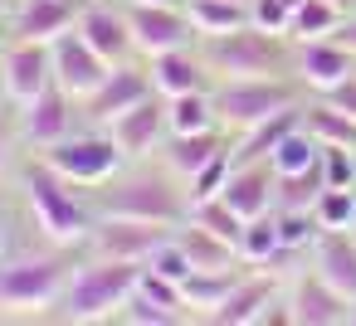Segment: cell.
<instances>
[{
    "instance_id": "obj_27",
    "label": "cell",
    "mask_w": 356,
    "mask_h": 326,
    "mask_svg": "<svg viewBox=\"0 0 356 326\" xmlns=\"http://www.w3.org/2000/svg\"><path fill=\"white\" fill-rule=\"evenodd\" d=\"M186 15L200 40H215L249 25V0H186Z\"/></svg>"
},
{
    "instance_id": "obj_47",
    "label": "cell",
    "mask_w": 356,
    "mask_h": 326,
    "mask_svg": "<svg viewBox=\"0 0 356 326\" xmlns=\"http://www.w3.org/2000/svg\"><path fill=\"white\" fill-rule=\"evenodd\" d=\"M351 326H356V307H351Z\"/></svg>"
},
{
    "instance_id": "obj_19",
    "label": "cell",
    "mask_w": 356,
    "mask_h": 326,
    "mask_svg": "<svg viewBox=\"0 0 356 326\" xmlns=\"http://www.w3.org/2000/svg\"><path fill=\"white\" fill-rule=\"evenodd\" d=\"M273 190H278V171L268 161H234L229 180H225V205H234L244 219H259L273 209Z\"/></svg>"
},
{
    "instance_id": "obj_41",
    "label": "cell",
    "mask_w": 356,
    "mask_h": 326,
    "mask_svg": "<svg viewBox=\"0 0 356 326\" xmlns=\"http://www.w3.org/2000/svg\"><path fill=\"white\" fill-rule=\"evenodd\" d=\"M337 40H341V44H346V49L356 54V15H346V20H341V30H337Z\"/></svg>"
},
{
    "instance_id": "obj_43",
    "label": "cell",
    "mask_w": 356,
    "mask_h": 326,
    "mask_svg": "<svg viewBox=\"0 0 356 326\" xmlns=\"http://www.w3.org/2000/svg\"><path fill=\"white\" fill-rule=\"evenodd\" d=\"M10 20V0H0V25H6Z\"/></svg>"
},
{
    "instance_id": "obj_36",
    "label": "cell",
    "mask_w": 356,
    "mask_h": 326,
    "mask_svg": "<svg viewBox=\"0 0 356 326\" xmlns=\"http://www.w3.org/2000/svg\"><path fill=\"white\" fill-rule=\"evenodd\" d=\"M118 321H127V326H171V321H186V316H176V311L156 307L152 297H142V292L132 287V297H127V302H122V311H118Z\"/></svg>"
},
{
    "instance_id": "obj_45",
    "label": "cell",
    "mask_w": 356,
    "mask_h": 326,
    "mask_svg": "<svg viewBox=\"0 0 356 326\" xmlns=\"http://www.w3.org/2000/svg\"><path fill=\"white\" fill-rule=\"evenodd\" d=\"M283 6H288V10H298V6H302V0H283Z\"/></svg>"
},
{
    "instance_id": "obj_3",
    "label": "cell",
    "mask_w": 356,
    "mask_h": 326,
    "mask_svg": "<svg viewBox=\"0 0 356 326\" xmlns=\"http://www.w3.org/2000/svg\"><path fill=\"white\" fill-rule=\"evenodd\" d=\"M137 287V263H118V258H88L69 273L64 297L54 302L49 321H69V326H93V321H118L122 302Z\"/></svg>"
},
{
    "instance_id": "obj_32",
    "label": "cell",
    "mask_w": 356,
    "mask_h": 326,
    "mask_svg": "<svg viewBox=\"0 0 356 326\" xmlns=\"http://www.w3.org/2000/svg\"><path fill=\"white\" fill-rule=\"evenodd\" d=\"M322 190H327V171H322V161H312L307 171L278 175V190H273V209H312Z\"/></svg>"
},
{
    "instance_id": "obj_13",
    "label": "cell",
    "mask_w": 356,
    "mask_h": 326,
    "mask_svg": "<svg viewBox=\"0 0 356 326\" xmlns=\"http://www.w3.org/2000/svg\"><path fill=\"white\" fill-rule=\"evenodd\" d=\"M49 54H54V83H59L64 93H74L79 103H83V98L108 78V69H113V64H108L83 35H79V30L59 35V40L49 44Z\"/></svg>"
},
{
    "instance_id": "obj_40",
    "label": "cell",
    "mask_w": 356,
    "mask_h": 326,
    "mask_svg": "<svg viewBox=\"0 0 356 326\" xmlns=\"http://www.w3.org/2000/svg\"><path fill=\"white\" fill-rule=\"evenodd\" d=\"M15 141H20V127H10L6 117H0V175H6L10 161H15Z\"/></svg>"
},
{
    "instance_id": "obj_26",
    "label": "cell",
    "mask_w": 356,
    "mask_h": 326,
    "mask_svg": "<svg viewBox=\"0 0 356 326\" xmlns=\"http://www.w3.org/2000/svg\"><path fill=\"white\" fill-rule=\"evenodd\" d=\"M239 282V268H195L186 282H181V292H186V311L191 316H215V307L229 297V287Z\"/></svg>"
},
{
    "instance_id": "obj_1",
    "label": "cell",
    "mask_w": 356,
    "mask_h": 326,
    "mask_svg": "<svg viewBox=\"0 0 356 326\" xmlns=\"http://www.w3.org/2000/svg\"><path fill=\"white\" fill-rule=\"evenodd\" d=\"M93 214L98 219H142V224H186L191 214V190L171 171H118L93 190Z\"/></svg>"
},
{
    "instance_id": "obj_31",
    "label": "cell",
    "mask_w": 356,
    "mask_h": 326,
    "mask_svg": "<svg viewBox=\"0 0 356 326\" xmlns=\"http://www.w3.org/2000/svg\"><path fill=\"white\" fill-rule=\"evenodd\" d=\"M166 127H171V132H210V127H220V112H215L210 88L166 98Z\"/></svg>"
},
{
    "instance_id": "obj_22",
    "label": "cell",
    "mask_w": 356,
    "mask_h": 326,
    "mask_svg": "<svg viewBox=\"0 0 356 326\" xmlns=\"http://www.w3.org/2000/svg\"><path fill=\"white\" fill-rule=\"evenodd\" d=\"M220 151H229V141H225V127H210V132H171L166 141H161V166L186 185L200 166H210Z\"/></svg>"
},
{
    "instance_id": "obj_25",
    "label": "cell",
    "mask_w": 356,
    "mask_h": 326,
    "mask_svg": "<svg viewBox=\"0 0 356 326\" xmlns=\"http://www.w3.org/2000/svg\"><path fill=\"white\" fill-rule=\"evenodd\" d=\"M293 127H302V103H298V108H283L278 117H268V122H259V127H249V132H239V146L229 151V161H268L273 146H278Z\"/></svg>"
},
{
    "instance_id": "obj_17",
    "label": "cell",
    "mask_w": 356,
    "mask_h": 326,
    "mask_svg": "<svg viewBox=\"0 0 356 326\" xmlns=\"http://www.w3.org/2000/svg\"><path fill=\"white\" fill-rule=\"evenodd\" d=\"M356 74V54L332 35V40H307V44H298V54H293V78L302 83V88H312V93H327V88H337L341 78H351Z\"/></svg>"
},
{
    "instance_id": "obj_5",
    "label": "cell",
    "mask_w": 356,
    "mask_h": 326,
    "mask_svg": "<svg viewBox=\"0 0 356 326\" xmlns=\"http://www.w3.org/2000/svg\"><path fill=\"white\" fill-rule=\"evenodd\" d=\"M200 59H205L210 78H220V83L225 78H283V69H288L283 35H264L254 25L200 40Z\"/></svg>"
},
{
    "instance_id": "obj_33",
    "label": "cell",
    "mask_w": 356,
    "mask_h": 326,
    "mask_svg": "<svg viewBox=\"0 0 356 326\" xmlns=\"http://www.w3.org/2000/svg\"><path fill=\"white\" fill-rule=\"evenodd\" d=\"M312 161H322V146H317V137L307 132V127H293L278 146H273V156H268V166L278 171V175H293V171H307Z\"/></svg>"
},
{
    "instance_id": "obj_14",
    "label": "cell",
    "mask_w": 356,
    "mask_h": 326,
    "mask_svg": "<svg viewBox=\"0 0 356 326\" xmlns=\"http://www.w3.org/2000/svg\"><path fill=\"white\" fill-rule=\"evenodd\" d=\"M108 132H113V141L122 146L127 161H147V156H156L161 141L171 137V127H166V98L152 93L147 103H137V108H127L118 122H108Z\"/></svg>"
},
{
    "instance_id": "obj_48",
    "label": "cell",
    "mask_w": 356,
    "mask_h": 326,
    "mask_svg": "<svg viewBox=\"0 0 356 326\" xmlns=\"http://www.w3.org/2000/svg\"><path fill=\"white\" fill-rule=\"evenodd\" d=\"M351 234H356V219H351Z\"/></svg>"
},
{
    "instance_id": "obj_24",
    "label": "cell",
    "mask_w": 356,
    "mask_h": 326,
    "mask_svg": "<svg viewBox=\"0 0 356 326\" xmlns=\"http://www.w3.org/2000/svg\"><path fill=\"white\" fill-rule=\"evenodd\" d=\"M288 258H298V253H288V248H283L273 209L244 224V234H239V263H249V268H264V273H273V263H288Z\"/></svg>"
},
{
    "instance_id": "obj_38",
    "label": "cell",
    "mask_w": 356,
    "mask_h": 326,
    "mask_svg": "<svg viewBox=\"0 0 356 326\" xmlns=\"http://www.w3.org/2000/svg\"><path fill=\"white\" fill-rule=\"evenodd\" d=\"M249 25L264 30V35H283V40H288L293 10L283 6V0H249Z\"/></svg>"
},
{
    "instance_id": "obj_28",
    "label": "cell",
    "mask_w": 356,
    "mask_h": 326,
    "mask_svg": "<svg viewBox=\"0 0 356 326\" xmlns=\"http://www.w3.org/2000/svg\"><path fill=\"white\" fill-rule=\"evenodd\" d=\"M176 243L186 248V258H191V268H234L239 263V248L234 243H225L220 234H210V229H200V224H176Z\"/></svg>"
},
{
    "instance_id": "obj_2",
    "label": "cell",
    "mask_w": 356,
    "mask_h": 326,
    "mask_svg": "<svg viewBox=\"0 0 356 326\" xmlns=\"http://www.w3.org/2000/svg\"><path fill=\"white\" fill-rule=\"evenodd\" d=\"M25 209H30V224L40 229V239L54 248H83L98 224L93 200H83L79 185H69L44 156L25 171Z\"/></svg>"
},
{
    "instance_id": "obj_20",
    "label": "cell",
    "mask_w": 356,
    "mask_h": 326,
    "mask_svg": "<svg viewBox=\"0 0 356 326\" xmlns=\"http://www.w3.org/2000/svg\"><path fill=\"white\" fill-rule=\"evenodd\" d=\"M312 273L332 282L356 307V234L351 229H322L312 243Z\"/></svg>"
},
{
    "instance_id": "obj_7",
    "label": "cell",
    "mask_w": 356,
    "mask_h": 326,
    "mask_svg": "<svg viewBox=\"0 0 356 326\" xmlns=\"http://www.w3.org/2000/svg\"><path fill=\"white\" fill-rule=\"evenodd\" d=\"M44 161H49L69 185H79V190H98V185H103V180H113L122 166H132V161L122 156V146L113 141V132H108V127L69 132L64 141H54V146L44 151Z\"/></svg>"
},
{
    "instance_id": "obj_15",
    "label": "cell",
    "mask_w": 356,
    "mask_h": 326,
    "mask_svg": "<svg viewBox=\"0 0 356 326\" xmlns=\"http://www.w3.org/2000/svg\"><path fill=\"white\" fill-rule=\"evenodd\" d=\"M108 64H127L137 54L132 30H127V10L113 0H79V25H74Z\"/></svg>"
},
{
    "instance_id": "obj_34",
    "label": "cell",
    "mask_w": 356,
    "mask_h": 326,
    "mask_svg": "<svg viewBox=\"0 0 356 326\" xmlns=\"http://www.w3.org/2000/svg\"><path fill=\"white\" fill-rule=\"evenodd\" d=\"M273 219H278V239H283L288 253H302V248L312 253V243L322 234V224H317L312 209H273Z\"/></svg>"
},
{
    "instance_id": "obj_49",
    "label": "cell",
    "mask_w": 356,
    "mask_h": 326,
    "mask_svg": "<svg viewBox=\"0 0 356 326\" xmlns=\"http://www.w3.org/2000/svg\"><path fill=\"white\" fill-rule=\"evenodd\" d=\"M337 6H346V0H337Z\"/></svg>"
},
{
    "instance_id": "obj_4",
    "label": "cell",
    "mask_w": 356,
    "mask_h": 326,
    "mask_svg": "<svg viewBox=\"0 0 356 326\" xmlns=\"http://www.w3.org/2000/svg\"><path fill=\"white\" fill-rule=\"evenodd\" d=\"M74 248H40V253H15L0 258V311L6 316H49L54 302L64 297V282L74 273L69 263Z\"/></svg>"
},
{
    "instance_id": "obj_39",
    "label": "cell",
    "mask_w": 356,
    "mask_h": 326,
    "mask_svg": "<svg viewBox=\"0 0 356 326\" xmlns=\"http://www.w3.org/2000/svg\"><path fill=\"white\" fill-rule=\"evenodd\" d=\"M317 98H327L332 108H341V112H351V117H356V74H351V78H341L337 88H327V93H317Z\"/></svg>"
},
{
    "instance_id": "obj_29",
    "label": "cell",
    "mask_w": 356,
    "mask_h": 326,
    "mask_svg": "<svg viewBox=\"0 0 356 326\" xmlns=\"http://www.w3.org/2000/svg\"><path fill=\"white\" fill-rule=\"evenodd\" d=\"M346 20V6L337 0H302L293 10V25H288V40L293 44H307V40H332Z\"/></svg>"
},
{
    "instance_id": "obj_42",
    "label": "cell",
    "mask_w": 356,
    "mask_h": 326,
    "mask_svg": "<svg viewBox=\"0 0 356 326\" xmlns=\"http://www.w3.org/2000/svg\"><path fill=\"white\" fill-rule=\"evenodd\" d=\"M0 258H10V234H6V219H0Z\"/></svg>"
},
{
    "instance_id": "obj_12",
    "label": "cell",
    "mask_w": 356,
    "mask_h": 326,
    "mask_svg": "<svg viewBox=\"0 0 356 326\" xmlns=\"http://www.w3.org/2000/svg\"><path fill=\"white\" fill-rule=\"evenodd\" d=\"M171 239V224H142V219H98L88 234V253L93 258H118V263H147L156 243Z\"/></svg>"
},
{
    "instance_id": "obj_16",
    "label": "cell",
    "mask_w": 356,
    "mask_h": 326,
    "mask_svg": "<svg viewBox=\"0 0 356 326\" xmlns=\"http://www.w3.org/2000/svg\"><path fill=\"white\" fill-rule=\"evenodd\" d=\"M79 25V0H15L10 20H6V40H35V44H54L59 35H69Z\"/></svg>"
},
{
    "instance_id": "obj_10",
    "label": "cell",
    "mask_w": 356,
    "mask_h": 326,
    "mask_svg": "<svg viewBox=\"0 0 356 326\" xmlns=\"http://www.w3.org/2000/svg\"><path fill=\"white\" fill-rule=\"evenodd\" d=\"M156 88H152V74H147V64H113L108 69V78L83 98V122L88 127H108V122H118L127 108H137V103H147Z\"/></svg>"
},
{
    "instance_id": "obj_46",
    "label": "cell",
    "mask_w": 356,
    "mask_h": 326,
    "mask_svg": "<svg viewBox=\"0 0 356 326\" xmlns=\"http://www.w3.org/2000/svg\"><path fill=\"white\" fill-rule=\"evenodd\" d=\"M0 108H6V88H0Z\"/></svg>"
},
{
    "instance_id": "obj_21",
    "label": "cell",
    "mask_w": 356,
    "mask_h": 326,
    "mask_svg": "<svg viewBox=\"0 0 356 326\" xmlns=\"http://www.w3.org/2000/svg\"><path fill=\"white\" fill-rule=\"evenodd\" d=\"M147 74H152V88L161 98H181V93H200L210 88V69L200 59V49H166V54H152L147 59Z\"/></svg>"
},
{
    "instance_id": "obj_44",
    "label": "cell",
    "mask_w": 356,
    "mask_h": 326,
    "mask_svg": "<svg viewBox=\"0 0 356 326\" xmlns=\"http://www.w3.org/2000/svg\"><path fill=\"white\" fill-rule=\"evenodd\" d=\"M152 6H186V0H152Z\"/></svg>"
},
{
    "instance_id": "obj_18",
    "label": "cell",
    "mask_w": 356,
    "mask_h": 326,
    "mask_svg": "<svg viewBox=\"0 0 356 326\" xmlns=\"http://www.w3.org/2000/svg\"><path fill=\"white\" fill-rule=\"evenodd\" d=\"M288 307H293V326H351V302L317 273H302L293 282Z\"/></svg>"
},
{
    "instance_id": "obj_9",
    "label": "cell",
    "mask_w": 356,
    "mask_h": 326,
    "mask_svg": "<svg viewBox=\"0 0 356 326\" xmlns=\"http://www.w3.org/2000/svg\"><path fill=\"white\" fill-rule=\"evenodd\" d=\"M49 83H54L49 44H35V40H6V44H0V88H6L10 108L35 103Z\"/></svg>"
},
{
    "instance_id": "obj_35",
    "label": "cell",
    "mask_w": 356,
    "mask_h": 326,
    "mask_svg": "<svg viewBox=\"0 0 356 326\" xmlns=\"http://www.w3.org/2000/svg\"><path fill=\"white\" fill-rule=\"evenodd\" d=\"M312 214H317L322 229H351V219H356V185H327L317 195Z\"/></svg>"
},
{
    "instance_id": "obj_30",
    "label": "cell",
    "mask_w": 356,
    "mask_h": 326,
    "mask_svg": "<svg viewBox=\"0 0 356 326\" xmlns=\"http://www.w3.org/2000/svg\"><path fill=\"white\" fill-rule=\"evenodd\" d=\"M302 127L317 137V146H351L356 151V117L341 112V108H332L327 98H317V103L302 108Z\"/></svg>"
},
{
    "instance_id": "obj_6",
    "label": "cell",
    "mask_w": 356,
    "mask_h": 326,
    "mask_svg": "<svg viewBox=\"0 0 356 326\" xmlns=\"http://www.w3.org/2000/svg\"><path fill=\"white\" fill-rule=\"evenodd\" d=\"M298 88L302 83H288V78H225L210 88V98L225 132H249L278 117L283 108H298Z\"/></svg>"
},
{
    "instance_id": "obj_11",
    "label": "cell",
    "mask_w": 356,
    "mask_h": 326,
    "mask_svg": "<svg viewBox=\"0 0 356 326\" xmlns=\"http://www.w3.org/2000/svg\"><path fill=\"white\" fill-rule=\"evenodd\" d=\"M79 117H83V103H79L74 93H64L59 83H49L35 103L15 108L20 141H30V146H40V151H49L54 141H64V137L74 132V122H79Z\"/></svg>"
},
{
    "instance_id": "obj_37",
    "label": "cell",
    "mask_w": 356,
    "mask_h": 326,
    "mask_svg": "<svg viewBox=\"0 0 356 326\" xmlns=\"http://www.w3.org/2000/svg\"><path fill=\"white\" fill-rule=\"evenodd\" d=\"M229 166H234V161H229V151H220L210 166H200V171L186 180L191 200H210V195H220V190H225V180H229Z\"/></svg>"
},
{
    "instance_id": "obj_23",
    "label": "cell",
    "mask_w": 356,
    "mask_h": 326,
    "mask_svg": "<svg viewBox=\"0 0 356 326\" xmlns=\"http://www.w3.org/2000/svg\"><path fill=\"white\" fill-rule=\"evenodd\" d=\"M273 297H278L273 273H264V268L239 273V282L229 287V297L215 307V316H210V321H220V326H254V321H259V311H264Z\"/></svg>"
},
{
    "instance_id": "obj_8",
    "label": "cell",
    "mask_w": 356,
    "mask_h": 326,
    "mask_svg": "<svg viewBox=\"0 0 356 326\" xmlns=\"http://www.w3.org/2000/svg\"><path fill=\"white\" fill-rule=\"evenodd\" d=\"M127 10V30H132V44L142 59L152 54H166V49H186L195 44V25L186 15V6H152V0H122Z\"/></svg>"
}]
</instances>
